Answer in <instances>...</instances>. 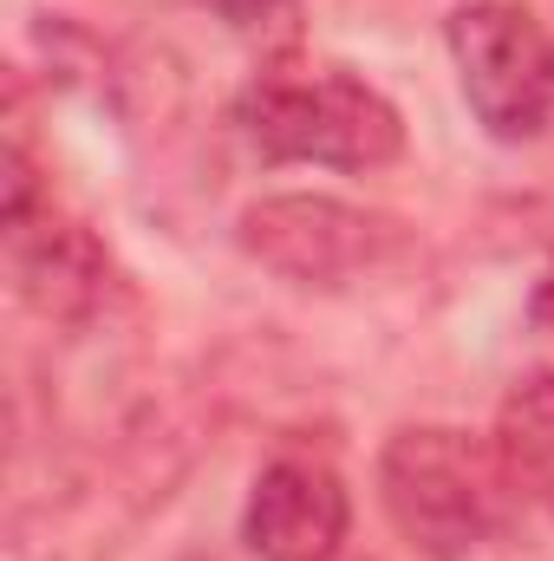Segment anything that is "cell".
Instances as JSON below:
<instances>
[{
  "mask_svg": "<svg viewBox=\"0 0 554 561\" xmlns=\"http://www.w3.org/2000/svg\"><path fill=\"white\" fill-rule=\"evenodd\" d=\"M7 275H13V294L39 320L79 327L112 294V255L99 249V236L85 222L59 216L46 196V203L7 216Z\"/></svg>",
  "mask_w": 554,
  "mask_h": 561,
  "instance_id": "5b68a950",
  "label": "cell"
},
{
  "mask_svg": "<svg viewBox=\"0 0 554 561\" xmlns=\"http://www.w3.org/2000/svg\"><path fill=\"white\" fill-rule=\"evenodd\" d=\"M463 105L496 144H529L554 125V39L516 0H470L443 20Z\"/></svg>",
  "mask_w": 554,
  "mask_h": 561,
  "instance_id": "277c9868",
  "label": "cell"
},
{
  "mask_svg": "<svg viewBox=\"0 0 554 561\" xmlns=\"http://www.w3.org/2000/svg\"><path fill=\"white\" fill-rule=\"evenodd\" d=\"M235 131L262 163H320V170H385L405 150L399 105L346 66H262L235 99Z\"/></svg>",
  "mask_w": 554,
  "mask_h": 561,
  "instance_id": "6da1fadb",
  "label": "cell"
},
{
  "mask_svg": "<svg viewBox=\"0 0 554 561\" xmlns=\"http://www.w3.org/2000/svg\"><path fill=\"white\" fill-rule=\"evenodd\" d=\"M529 313H535V327H542V333H554V268L542 275V287H535V307H529Z\"/></svg>",
  "mask_w": 554,
  "mask_h": 561,
  "instance_id": "9c48e42d",
  "label": "cell"
},
{
  "mask_svg": "<svg viewBox=\"0 0 554 561\" xmlns=\"http://www.w3.org/2000/svg\"><path fill=\"white\" fill-rule=\"evenodd\" d=\"M496 463L516 503L542 510L554 523V373H522L496 412Z\"/></svg>",
  "mask_w": 554,
  "mask_h": 561,
  "instance_id": "52a82bcc",
  "label": "cell"
},
{
  "mask_svg": "<svg viewBox=\"0 0 554 561\" xmlns=\"http://www.w3.org/2000/svg\"><path fill=\"white\" fill-rule=\"evenodd\" d=\"M235 242L275 280L320 287V294L379 280L412 255L405 222L359 209V203H339V196H320V190H287V196L249 203L235 216Z\"/></svg>",
  "mask_w": 554,
  "mask_h": 561,
  "instance_id": "3957f363",
  "label": "cell"
},
{
  "mask_svg": "<svg viewBox=\"0 0 554 561\" xmlns=\"http://www.w3.org/2000/svg\"><path fill=\"white\" fill-rule=\"evenodd\" d=\"M509 477L496 444L450 424H405L379 450V503L424 561H470L503 536Z\"/></svg>",
  "mask_w": 554,
  "mask_h": 561,
  "instance_id": "7a4b0ae2",
  "label": "cell"
},
{
  "mask_svg": "<svg viewBox=\"0 0 554 561\" xmlns=\"http://www.w3.org/2000/svg\"><path fill=\"white\" fill-rule=\"evenodd\" d=\"M203 13H216V20H229V26H262V20H275L287 13L293 0H196Z\"/></svg>",
  "mask_w": 554,
  "mask_h": 561,
  "instance_id": "ba28073f",
  "label": "cell"
},
{
  "mask_svg": "<svg viewBox=\"0 0 554 561\" xmlns=\"http://www.w3.org/2000/svg\"><path fill=\"white\" fill-rule=\"evenodd\" d=\"M353 529V496L333 463L275 457L242 510V542L262 561H333Z\"/></svg>",
  "mask_w": 554,
  "mask_h": 561,
  "instance_id": "8992f818",
  "label": "cell"
}]
</instances>
